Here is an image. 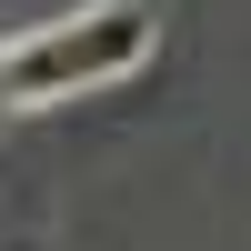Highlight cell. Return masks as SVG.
I'll return each instance as SVG.
<instances>
[{"mask_svg": "<svg viewBox=\"0 0 251 251\" xmlns=\"http://www.w3.org/2000/svg\"><path fill=\"white\" fill-rule=\"evenodd\" d=\"M151 40H161L151 0H100V10H80V20H50V30L10 40V50H0V100H10V111H40V100H80V91H100V80H131L141 60H151Z\"/></svg>", "mask_w": 251, "mask_h": 251, "instance_id": "6da1fadb", "label": "cell"}]
</instances>
